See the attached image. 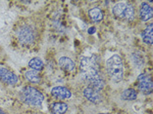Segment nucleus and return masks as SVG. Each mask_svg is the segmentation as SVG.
I'll list each match as a JSON object with an SVG mask.
<instances>
[{"label":"nucleus","instance_id":"nucleus-5","mask_svg":"<svg viewBox=\"0 0 153 114\" xmlns=\"http://www.w3.org/2000/svg\"><path fill=\"white\" fill-rule=\"evenodd\" d=\"M113 14L117 18L127 20H133L134 18V8L131 3L118 2L113 6Z\"/></svg>","mask_w":153,"mask_h":114},{"label":"nucleus","instance_id":"nucleus-17","mask_svg":"<svg viewBox=\"0 0 153 114\" xmlns=\"http://www.w3.org/2000/svg\"><path fill=\"white\" fill-rule=\"evenodd\" d=\"M122 98L126 99V101H134V99H137V93L134 89H127L123 92Z\"/></svg>","mask_w":153,"mask_h":114},{"label":"nucleus","instance_id":"nucleus-6","mask_svg":"<svg viewBox=\"0 0 153 114\" xmlns=\"http://www.w3.org/2000/svg\"><path fill=\"white\" fill-rule=\"evenodd\" d=\"M0 82L7 86H15L18 84L19 78L11 69L0 64Z\"/></svg>","mask_w":153,"mask_h":114},{"label":"nucleus","instance_id":"nucleus-3","mask_svg":"<svg viewBox=\"0 0 153 114\" xmlns=\"http://www.w3.org/2000/svg\"><path fill=\"white\" fill-rule=\"evenodd\" d=\"M106 71L114 82H120L124 77V64L120 56L114 55L106 61Z\"/></svg>","mask_w":153,"mask_h":114},{"label":"nucleus","instance_id":"nucleus-14","mask_svg":"<svg viewBox=\"0 0 153 114\" xmlns=\"http://www.w3.org/2000/svg\"><path fill=\"white\" fill-rule=\"evenodd\" d=\"M88 16L94 23H98L103 19V12L98 7H94V8H91L88 11Z\"/></svg>","mask_w":153,"mask_h":114},{"label":"nucleus","instance_id":"nucleus-12","mask_svg":"<svg viewBox=\"0 0 153 114\" xmlns=\"http://www.w3.org/2000/svg\"><path fill=\"white\" fill-rule=\"evenodd\" d=\"M141 37H142V41L147 44V45H152L153 43V26L152 23L148 25L146 27L144 28V30L141 33Z\"/></svg>","mask_w":153,"mask_h":114},{"label":"nucleus","instance_id":"nucleus-20","mask_svg":"<svg viewBox=\"0 0 153 114\" xmlns=\"http://www.w3.org/2000/svg\"><path fill=\"white\" fill-rule=\"evenodd\" d=\"M99 114H109V113H99Z\"/></svg>","mask_w":153,"mask_h":114},{"label":"nucleus","instance_id":"nucleus-18","mask_svg":"<svg viewBox=\"0 0 153 114\" xmlns=\"http://www.w3.org/2000/svg\"><path fill=\"white\" fill-rule=\"evenodd\" d=\"M95 30H96L95 27H94V26H91V27H90V28L88 29V33H89V34H93V33L95 32Z\"/></svg>","mask_w":153,"mask_h":114},{"label":"nucleus","instance_id":"nucleus-9","mask_svg":"<svg viewBox=\"0 0 153 114\" xmlns=\"http://www.w3.org/2000/svg\"><path fill=\"white\" fill-rule=\"evenodd\" d=\"M51 95L58 99H68L72 96V93L68 88L63 86H57L51 90Z\"/></svg>","mask_w":153,"mask_h":114},{"label":"nucleus","instance_id":"nucleus-4","mask_svg":"<svg viewBox=\"0 0 153 114\" xmlns=\"http://www.w3.org/2000/svg\"><path fill=\"white\" fill-rule=\"evenodd\" d=\"M21 99L32 107H40L44 101L42 93L32 86H27L21 92Z\"/></svg>","mask_w":153,"mask_h":114},{"label":"nucleus","instance_id":"nucleus-16","mask_svg":"<svg viewBox=\"0 0 153 114\" xmlns=\"http://www.w3.org/2000/svg\"><path fill=\"white\" fill-rule=\"evenodd\" d=\"M43 61L40 58H33L29 61V66L32 68V70L36 71H41L43 69Z\"/></svg>","mask_w":153,"mask_h":114},{"label":"nucleus","instance_id":"nucleus-8","mask_svg":"<svg viewBox=\"0 0 153 114\" xmlns=\"http://www.w3.org/2000/svg\"><path fill=\"white\" fill-rule=\"evenodd\" d=\"M82 94L88 101H89L92 103H100L102 102V96L99 91H95V90H93L91 88L86 87L83 89Z\"/></svg>","mask_w":153,"mask_h":114},{"label":"nucleus","instance_id":"nucleus-7","mask_svg":"<svg viewBox=\"0 0 153 114\" xmlns=\"http://www.w3.org/2000/svg\"><path fill=\"white\" fill-rule=\"evenodd\" d=\"M138 90L144 95H150L153 91V83L151 76L146 73H142L137 77Z\"/></svg>","mask_w":153,"mask_h":114},{"label":"nucleus","instance_id":"nucleus-1","mask_svg":"<svg viewBox=\"0 0 153 114\" xmlns=\"http://www.w3.org/2000/svg\"><path fill=\"white\" fill-rule=\"evenodd\" d=\"M99 58L96 55L91 57H82L79 63V71L82 78L88 83V87L95 91H101L105 87L106 81L100 70Z\"/></svg>","mask_w":153,"mask_h":114},{"label":"nucleus","instance_id":"nucleus-15","mask_svg":"<svg viewBox=\"0 0 153 114\" xmlns=\"http://www.w3.org/2000/svg\"><path fill=\"white\" fill-rule=\"evenodd\" d=\"M25 78L30 83H38L40 81L41 76L39 72L36 70H29L25 72Z\"/></svg>","mask_w":153,"mask_h":114},{"label":"nucleus","instance_id":"nucleus-2","mask_svg":"<svg viewBox=\"0 0 153 114\" xmlns=\"http://www.w3.org/2000/svg\"><path fill=\"white\" fill-rule=\"evenodd\" d=\"M14 34L17 41L24 47L32 46L36 43L37 38V30L33 23L24 20L17 23L14 28Z\"/></svg>","mask_w":153,"mask_h":114},{"label":"nucleus","instance_id":"nucleus-13","mask_svg":"<svg viewBox=\"0 0 153 114\" xmlns=\"http://www.w3.org/2000/svg\"><path fill=\"white\" fill-rule=\"evenodd\" d=\"M50 109L53 114H65L68 110V104L65 102H54L50 105Z\"/></svg>","mask_w":153,"mask_h":114},{"label":"nucleus","instance_id":"nucleus-11","mask_svg":"<svg viewBox=\"0 0 153 114\" xmlns=\"http://www.w3.org/2000/svg\"><path fill=\"white\" fill-rule=\"evenodd\" d=\"M59 66H60L62 69L67 71V72H73L76 69V64L70 58L68 57H62L59 58Z\"/></svg>","mask_w":153,"mask_h":114},{"label":"nucleus","instance_id":"nucleus-19","mask_svg":"<svg viewBox=\"0 0 153 114\" xmlns=\"http://www.w3.org/2000/svg\"><path fill=\"white\" fill-rule=\"evenodd\" d=\"M0 114H6V112L4 111V110H3V109H1V108H0Z\"/></svg>","mask_w":153,"mask_h":114},{"label":"nucleus","instance_id":"nucleus-10","mask_svg":"<svg viewBox=\"0 0 153 114\" xmlns=\"http://www.w3.org/2000/svg\"><path fill=\"white\" fill-rule=\"evenodd\" d=\"M153 15V10L152 7L147 4L146 2L141 3V5L140 7V18L142 22H147L151 18Z\"/></svg>","mask_w":153,"mask_h":114}]
</instances>
